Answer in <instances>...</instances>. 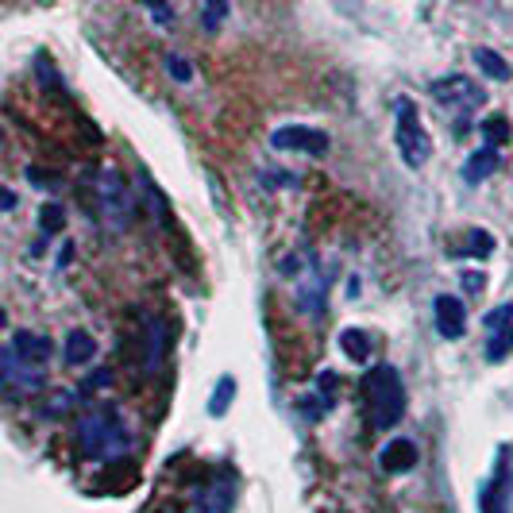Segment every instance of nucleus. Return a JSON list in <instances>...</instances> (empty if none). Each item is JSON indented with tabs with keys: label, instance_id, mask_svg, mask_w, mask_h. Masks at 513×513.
<instances>
[{
	"label": "nucleus",
	"instance_id": "f257e3e1",
	"mask_svg": "<svg viewBox=\"0 0 513 513\" xmlns=\"http://www.w3.org/2000/svg\"><path fill=\"white\" fill-rule=\"evenodd\" d=\"M363 413L371 429H394L405 417V382L390 363H375L363 375Z\"/></svg>",
	"mask_w": 513,
	"mask_h": 513
},
{
	"label": "nucleus",
	"instance_id": "f03ea898",
	"mask_svg": "<svg viewBox=\"0 0 513 513\" xmlns=\"http://www.w3.org/2000/svg\"><path fill=\"white\" fill-rule=\"evenodd\" d=\"M78 444L85 456L93 459H108L120 456L128 448V429L120 425V417L112 413H89L78 421Z\"/></svg>",
	"mask_w": 513,
	"mask_h": 513
},
{
	"label": "nucleus",
	"instance_id": "7ed1b4c3",
	"mask_svg": "<svg viewBox=\"0 0 513 513\" xmlns=\"http://www.w3.org/2000/svg\"><path fill=\"white\" fill-rule=\"evenodd\" d=\"M394 143H398V151H402L405 166H413V170H421V166L432 159L429 132L421 128V116H417V108H413L409 97H398V101H394Z\"/></svg>",
	"mask_w": 513,
	"mask_h": 513
},
{
	"label": "nucleus",
	"instance_id": "20e7f679",
	"mask_svg": "<svg viewBox=\"0 0 513 513\" xmlns=\"http://www.w3.org/2000/svg\"><path fill=\"white\" fill-rule=\"evenodd\" d=\"M97 209H101V220H105L108 232H128L135 220V201L128 186H124V178L116 174V170H101L97 174Z\"/></svg>",
	"mask_w": 513,
	"mask_h": 513
},
{
	"label": "nucleus",
	"instance_id": "39448f33",
	"mask_svg": "<svg viewBox=\"0 0 513 513\" xmlns=\"http://www.w3.org/2000/svg\"><path fill=\"white\" fill-rule=\"evenodd\" d=\"M510 502H513V459H510V448H498L494 467H490L483 490H479V513H510Z\"/></svg>",
	"mask_w": 513,
	"mask_h": 513
},
{
	"label": "nucleus",
	"instance_id": "423d86ee",
	"mask_svg": "<svg viewBox=\"0 0 513 513\" xmlns=\"http://www.w3.org/2000/svg\"><path fill=\"white\" fill-rule=\"evenodd\" d=\"M432 101L452 112H475V108L486 105V89L479 81L463 78V74H452V78L432 81Z\"/></svg>",
	"mask_w": 513,
	"mask_h": 513
},
{
	"label": "nucleus",
	"instance_id": "0eeeda50",
	"mask_svg": "<svg viewBox=\"0 0 513 513\" xmlns=\"http://www.w3.org/2000/svg\"><path fill=\"white\" fill-rule=\"evenodd\" d=\"M328 143L332 139L321 128H309V124H286V128H278V132L270 135L274 151H297V155H313V159L328 155Z\"/></svg>",
	"mask_w": 513,
	"mask_h": 513
},
{
	"label": "nucleus",
	"instance_id": "6e6552de",
	"mask_svg": "<svg viewBox=\"0 0 513 513\" xmlns=\"http://www.w3.org/2000/svg\"><path fill=\"white\" fill-rule=\"evenodd\" d=\"M486 328V359L502 363L513 351V305H494L483 317Z\"/></svg>",
	"mask_w": 513,
	"mask_h": 513
},
{
	"label": "nucleus",
	"instance_id": "1a4fd4ad",
	"mask_svg": "<svg viewBox=\"0 0 513 513\" xmlns=\"http://www.w3.org/2000/svg\"><path fill=\"white\" fill-rule=\"evenodd\" d=\"M432 317H436V328H440L444 340H459V336L467 332V309H463L459 297L440 294L432 301Z\"/></svg>",
	"mask_w": 513,
	"mask_h": 513
},
{
	"label": "nucleus",
	"instance_id": "9d476101",
	"mask_svg": "<svg viewBox=\"0 0 513 513\" xmlns=\"http://www.w3.org/2000/svg\"><path fill=\"white\" fill-rule=\"evenodd\" d=\"M51 340L47 336H39V332H27V328H20L16 336H12V355L20 359V363H27V367H39V363H47L51 359Z\"/></svg>",
	"mask_w": 513,
	"mask_h": 513
},
{
	"label": "nucleus",
	"instance_id": "9b49d317",
	"mask_svg": "<svg viewBox=\"0 0 513 513\" xmlns=\"http://www.w3.org/2000/svg\"><path fill=\"white\" fill-rule=\"evenodd\" d=\"M378 463H382V471H386V475H405V471H413V467H417V444H413V440H405V436H398V440H390V444L382 448Z\"/></svg>",
	"mask_w": 513,
	"mask_h": 513
},
{
	"label": "nucleus",
	"instance_id": "f8f14e48",
	"mask_svg": "<svg viewBox=\"0 0 513 513\" xmlns=\"http://www.w3.org/2000/svg\"><path fill=\"white\" fill-rule=\"evenodd\" d=\"M502 166V155H498V147H479L471 159L463 162V178L471 182V186H479V182H486L494 170Z\"/></svg>",
	"mask_w": 513,
	"mask_h": 513
},
{
	"label": "nucleus",
	"instance_id": "ddd939ff",
	"mask_svg": "<svg viewBox=\"0 0 513 513\" xmlns=\"http://www.w3.org/2000/svg\"><path fill=\"white\" fill-rule=\"evenodd\" d=\"M97 359V340L85 332V328H74L70 336H66V363L70 367H85V363H93Z\"/></svg>",
	"mask_w": 513,
	"mask_h": 513
},
{
	"label": "nucleus",
	"instance_id": "4468645a",
	"mask_svg": "<svg viewBox=\"0 0 513 513\" xmlns=\"http://www.w3.org/2000/svg\"><path fill=\"white\" fill-rule=\"evenodd\" d=\"M340 351H344L348 359H355V363H363V359H371L375 340H371L367 328H344V332H340Z\"/></svg>",
	"mask_w": 513,
	"mask_h": 513
},
{
	"label": "nucleus",
	"instance_id": "2eb2a0df",
	"mask_svg": "<svg viewBox=\"0 0 513 513\" xmlns=\"http://www.w3.org/2000/svg\"><path fill=\"white\" fill-rule=\"evenodd\" d=\"M8 382H24V386H39V375H35V367H27L20 363L12 351H0V386H8Z\"/></svg>",
	"mask_w": 513,
	"mask_h": 513
},
{
	"label": "nucleus",
	"instance_id": "dca6fc26",
	"mask_svg": "<svg viewBox=\"0 0 513 513\" xmlns=\"http://www.w3.org/2000/svg\"><path fill=\"white\" fill-rule=\"evenodd\" d=\"M475 66H479L490 81H510V74H513L510 62L498 51H490V47H479V51H475Z\"/></svg>",
	"mask_w": 513,
	"mask_h": 513
},
{
	"label": "nucleus",
	"instance_id": "f3484780",
	"mask_svg": "<svg viewBox=\"0 0 513 513\" xmlns=\"http://www.w3.org/2000/svg\"><path fill=\"white\" fill-rule=\"evenodd\" d=\"M459 259H486V255H494V236L483 232V228H475V232H467V243H459L452 247Z\"/></svg>",
	"mask_w": 513,
	"mask_h": 513
},
{
	"label": "nucleus",
	"instance_id": "a211bd4d",
	"mask_svg": "<svg viewBox=\"0 0 513 513\" xmlns=\"http://www.w3.org/2000/svg\"><path fill=\"white\" fill-rule=\"evenodd\" d=\"M479 132H483V143L486 147H502V143H510V120L506 116H486L483 124H479Z\"/></svg>",
	"mask_w": 513,
	"mask_h": 513
},
{
	"label": "nucleus",
	"instance_id": "6ab92c4d",
	"mask_svg": "<svg viewBox=\"0 0 513 513\" xmlns=\"http://www.w3.org/2000/svg\"><path fill=\"white\" fill-rule=\"evenodd\" d=\"M232 402H236V378L224 375L220 382H216L213 398H209V413H213V417H224V413H228V405H232Z\"/></svg>",
	"mask_w": 513,
	"mask_h": 513
},
{
	"label": "nucleus",
	"instance_id": "aec40b11",
	"mask_svg": "<svg viewBox=\"0 0 513 513\" xmlns=\"http://www.w3.org/2000/svg\"><path fill=\"white\" fill-rule=\"evenodd\" d=\"M224 16H228V0H205L201 4V27L205 31H216L224 24Z\"/></svg>",
	"mask_w": 513,
	"mask_h": 513
},
{
	"label": "nucleus",
	"instance_id": "412c9836",
	"mask_svg": "<svg viewBox=\"0 0 513 513\" xmlns=\"http://www.w3.org/2000/svg\"><path fill=\"white\" fill-rule=\"evenodd\" d=\"M62 224H66V213H62V205H43L39 209V228L47 232V236H54V232H62Z\"/></svg>",
	"mask_w": 513,
	"mask_h": 513
},
{
	"label": "nucleus",
	"instance_id": "4be33fe9",
	"mask_svg": "<svg viewBox=\"0 0 513 513\" xmlns=\"http://www.w3.org/2000/svg\"><path fill=\"white\" fill-rule=\"evenodd\" d=\"M166 70H170V74H174L178 81H189V78H193V70H189L186 58H166Z\"/></svg>",
	"mask_w": 513,
	"mask_h": 513
},
{
	"label": "nucleus",
	"instance_id": "5701e85b",
	"mask_svg": "<svg viewBox=\"0 0 513 513\" xmlns=\"http://www.w3.org/2000/svg\"><path fill=\"white\" fill-rule=\"evenodd\" d=\"M8 209H16V193L12 189H0V213H8Z\"/></svg>",
	"mask_w": 513,
	"mask_h": 513
},
{
	"label": "nucleus",
	"instance_id": "b1692460",
	"mask_svg": "<svg viewBox=\"0 0 513 513\" xmlns=\"http://www.w3.org/2000/svg\"><path fill=\"white\" fill-rule=\"evenodd\" d=\"M463 286H467V290H479V286H483V278H479V274H467V278H463Z\"/></svg>",
	"mask_w": 513,
	"mask_h": 513
},
{
	"label": "nucleus",
	"instance_id": "393cba45",
	"mask_svg": "<svg viewBox=\"0 0 513 513\" xmlns=\"http://www.w3.org/2000/svg\"><path fill=\"white\" fill-rule=\"evenodd\" d=\"M139 4H147V8H155V12H159V8H166V0H139Z\"/></svg>",
	"mask_w": 513,
	"mask_h": 513
}]
</instances>
